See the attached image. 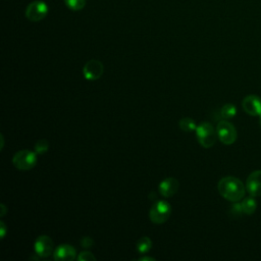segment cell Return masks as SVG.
I'll return each mask as SVG.
<instances>
[{"instance_id":"603a6c76","label":"cell","mask_w":261,"mask_h":261,"mask_svg":"<svg viewBox=\"0 0 261 261\" xmlns=\"http://www.w3.org/2000/svg\"><path fill=\"white\" fill-rule=\"evenodd\" d=\"M1 208H2V210H1L0 215H1V216H4V215H5V213H6V207H5V205H4V204H1Z\"/></svg>"},{"instance_id":"8fae6325","label":"cell","mask_w":261,"mask_h":261,"mask_svg":"<svg viewBox=\"0 0 261 261\" xmlns=\"http://www.w3.org/2000/svg\"><path fill=\"white\" fill-rule=\"evenodd\" d=\"M75 255H76L75 249L68 244L59 245L53 252L54 260H58V261L73 260L75 259Z\"/></svg>"},{"instance_id":"8992f818","label":"cell","mask_w":261,"mask_h":261,"mask_svg":"<svg viewBox=\"0 0 261 261\" xmlns=\"http://www.w3.org/2000/svg\"><path fill=\"white\" fill-rule=\"evenodd\" d=\"M217 138L220 140L221 143L225 145H231L237 140V129L232 123L228 122L227 120H221L218 122L216 126Z\"/></svg>"},{"instance_id":"7a4b0ae2","label":"cell","mask_w":261,"mask_h":261,"mask_svg":"<svg viewBox=\"0 0 261 261\" xmlns=\"http://www.w3.org/2000/svg\"><path fill=\"white\" fill-rule=\"evenodd\" d=\"M196 137L203 148H211L217 138V133L210 122L203 121L196 127Z\"/></svg>"},{"instance_id":"52a82bcc","label":"cell","mask_w":261,"mask_h":261,"mask_svg":"<svg viewBox=\"0 0 261 261\" xmlns=\"http://www.w3.org/2000/svg\"><path fill=\"white\" fill-rule=\"evenodd\" d=\"M54 244L52 239L49 236L42 234L39 236L34 243V251L35 253L42 258H46L53 254Z\"/></svg>"},{"instance_id":"3957f363","label":"cell","mask_w":261,"mask_h":261,"mask_svg":"<svg viewBox=\"0 0 261 261\" xmlns=\"http://www.w3.org/2000/svg\"><path fill=\"white\" fill-rule=\"evenodd\" d=\"M37 153L31 150H20L12 157L13 165L19 170H30L36 166L38 157Z\"/></svg>"},{"instance_id":"cb8c5ba5","label":"cell","mask_w":261,"mask_h":261,"mask_svg":"<svg viewBox=\"0 0 261 261\" xmlns=\"http://www.w3.org/2000/svg\"><path fill=\"white\" fill-rule=\"evenodd\" d=\"M260 126H261V116H260Z\"/></svg>"},{"instance_id":"e0dca14e","label":"cell","mask_w":261,"mask_h":261,"mask_svg":"<svg viewBox=\"0 0 261 261\" xmlns=\"http://www.w3.org/2000/svg\"><path fill=\"white\" fill-rule=\"evenodd\" d=\"M65 5L72 11L82 10L86 5V0H64Z\"/></svg>"},{"instance_id":"44dd1931","label":"cell","mask_w":261,"mask_h":261,"mask_svg":"<svg viewBox=\"0 0 261 261\" xmlns=\"http://www.w3.org/2000/svg\"><path fill=\"white\" fill-rule=\"evenodd\" d=\"M0 225H1V228H0L1 229V239H3L5 237V233H6V226H5L3 221L0 222Z\"/></svg>"},{"instance_id":"7402d4cb","label":"cell","mask_w":261,"mask_h":261,"mask_svg":"<svg viewBox=\"0 0 261 261\" xmlns=\"http://www.w3.org/2000/svg\"><path fill=\"white\" fill-rule=\"evenodd\" d=\"M139 261H148V260H150V261H155V258H153V257H148V256H144V257H140L139 259H138Z\"/></svg>"},{"instance_id":"ffe728a7","label":"cell","mask_w":261,"mask_h":261,"mask_svg":"<svg viewBox=\"0 0 261 261\" xmlns=\"http://www.w3.org/2000/svg\"><path fill=\"white\" fill-rule=\"evenodd\" d=\"M93 245H94V241H93V239H92L91 237L86 236V237L82 238V240H81V246H82L83 248L88 249V248H91Z\"/></svg>"},{"instance_id":"5bb4252c","label":"cell","mask_w":261,"mask_h":261,"mask_svg":"<svg viewBox=\"0 0 261 261\" xmlns=\"http://www.w3.org/2000/svg\"><path fill=\"white\" fill-rule=\"evenodd\" d=\"M152 248V241L149 237H142L137 242V251L140 254H146L148 253Z\"/></svg>"},{"instance_id":"d6986e66","label":"cell","mask_w":261,"mask_h":261,"mask_svg":"<svg viewBox=\"0 0 261 261\" xmlns=\"http://www.w3.org/2000/svg\"><path fill=\"white\" fill-rule=\"evenodd\" d=\"M77 260L79 261H95L96 257L89 251H84L81 252L77 256Z\"/></svg>"},{"instance_id":"4fadbf2b","label":"cell","mask_w":261,"mask_h":261,"mask_svg":"<svg viewBox=\"0 0 261 261\" xmlns=\"http://www.w3.org/2000/svg\"><path fill=\"white\" fill-rule=\"evenodd\" d=\"M255 197L250 196L248 198H245L244 201L241 203L242 205V209H243V213L247 214V215H251L255 212L256 208H257V203L254 199Z\"/></svg>"},{"instance_id":"277c9868","label":"cell","mask_w":261,"mask_h":261,"mask_svg":"<svg viewBox=\"0 0 261 261\" xmlns=\"http://www.w3.org/2000/svg\"><path fill=\"white\" fill-rule=\"evenodd\" d=\"M171 210L172 208L167 201L159 200L155 202L150 209V212H149L150 220L156 224L164 223L169 218L171 214Z\"/></svg>"},{"instance_id":"9c48e42d","label":"cell","mask_w":261,"mask_h":261,"mask_svg":"<svg viewBox=\"0 0 261 261\" xmlns=\"http://www.w3.org/2000/svg\"><path fill=\"white\" fill-rule=\"evenodd\" d=\"M243 109L252 116H261V98L256 95L246 96L242 101Z\"/></svg>"},{"instance_id":"ac0fdd59","label":"cell","mask_w":261,"mask_h":261,"mask_svg":"<svg viewBox=\"0 0 261 261\" xmlns=\"http://www.w3.org/2000/svg\"><path fill=\"white\" fill-rule=\"evenodd\" d=\"M49 149V143L46 139H41L39 140L36 145H35V152L38 155H42L44 153H46Z\"/></svg>"},{"instance_id":"5b68a950","label":"cell","mask_w":261,"mask_h":261,"mask_svg":"<svg viewBox=\"0 0 261 261\" xmlns=\"http://www.w3.org/2000/svg\"><path fill=\"white\" fill-rule=\"evenodd\" d=\"M49 8L48 5L46 4V2L42 1V0H36L31 2L27 8H25V17L30 20V21H40L43 18L46 17V15L48 14Z\"/></svg>"},{"instance_id":"30bf717a","label":"cell","mask_w":261,"mask_h":261,"mask_svg":"<svg viewBox=\"0 0 261 261\" xmlns=\"http://www.w3.org/2000/svg\"><path fill=\"white\" fill-rule=\"evenodd\" d=\"M246 190L250 196H261V170H255L249 174L246 181Z\"/></svg>"},{"instance_id":"ba28073f","label":"cell","mask_w":261,"mask_h":261,"mask_svg":"<svg viewBox=\"0 0 261 261\" xmlns=\"http://www.w3.org/2000/svg\"><path fill=\"white\" fill-rule=\"evenodd\" d=\"M104 66L101 61L97 59H91L86 62L83 68V74L88 81H96L103 74Z\"/></svg>"},{"instance_id":"7c38bea8","label":"cell","mask_w":261,"mask_h":261,"mask_svg":"<svg viewBox=\"0 0 261 261\" xmlns=\"http://www.w3.org/2000/svg\"><path fill=\"white\" fill-rule=\"evenodd\" d=\"M179 184L174 177H166L159 184V193L165 198L172 197L178 190Z\"/></svg>"},{"instance_id":"6da1fadb","label":"cell","mask_w":261,"mask_h":261,"mask_svg":"<svg viewBox=\"0 0 261 261\" xmlns=\"http://www.w3.org/2000/svg\"><path fill=\"white\" fill-rule=\"evenodd\" d=\"M217 189L219 194L230 202H238L244 198L246 187L244 184L234 176L222 177L218 184Z\"/></svg>"},{"instance_id":"2e32d148","label":"cell","mask_w":261,"mask_h":261,"mask_svg":"<svg viewBox=\"0 0 261 261\" xmlns=\"http://www.w3.org/2000/svg\"><path fill=\"white\" fill-rule=\"evenodd\" d=\"M237 114V108L233 104L231 103H228V104H225L222 106L221 110H220V115L221 117L225 118V119H228V118H232L233 116H236Z\"/></svg>"},{"instance_id":"9a60e30c","label":"cell","mask_w":261,"mask_h":261,"mask_svg":"<svg viewBox=\"0 0 261 261\" xmlns=\"http://www.w3.org/2000/svg\"><path fill=\"white\" fill-rule=\"evenodd\" d=\"M178 126L184 132H193L196 130L197 124L194 119L190 117H184L178 121Z\"/></svg>"}]
</instances>
